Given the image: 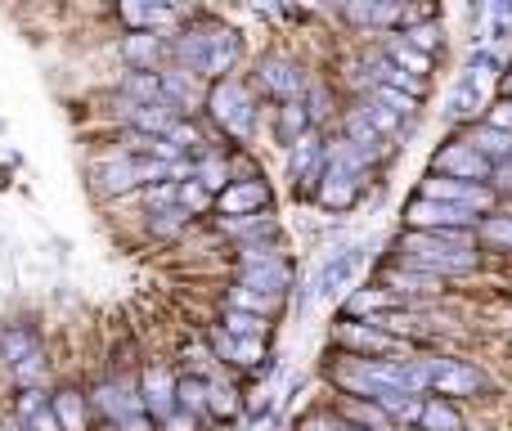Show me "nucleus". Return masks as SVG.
Returning <instances> with one entry per match:
<instances>
[{
	"mask_svg": "<svg viewBox=\"0 0 512 431\" xmlns=\"http://www.w3.org/2000/svg\"><path fill=\"white\" fill-rule=\"evenodd\" d=\"M167 41H171V63L194 72L207 86L225 81V77H239V63L248 59L239 27L225 23L221 14H207V9H189L185 23H180Z\"/></svg>",
	"mask_w": 512,
	"mask_h": 431,
	"instance_id": "nucleus-1",
	"label": "nucleus"
},
{
	"mask_svg": "<svg viewBox=\"0 0 512 431\" xmlns=\"http://www.w3.org/2000/svg\"><path fill=\"white\" fill-rule=\"evenodd\" d=\"M387 261H400V265H414V270H423V274H436V279H445L450 288L486 270V252L477 247L472 229H441V234H414V229H400V234L391 238Z\"/></svg>",
	"mask_w": 512,
	"mask_h": 431,
	"instance_id": "nucleus-2",
	"label": "nucleus"
},
{
	"mask_svg": "<svg viewBox=\"0 0 512 431\" xmlns=\"http://www.w3.org/2000/svg\"><path fill=\"white\" fill-rule=\"evenodd\" d=\"M203 117L212 122L216 135L234 144V149H252L256 131H261V99L248 86V77H225L207 86Z\"/></svg>",
	"mask_w": 512,
	"mask_h": 431,
	"instance_id": "nucleus-3",
	"label": "nucleus"
},
{
	"mask_svg": "<svg viewBox=\"0 0 512 431\" xmlns=\"http://www.w3.org/2000/svg\"><path fill=\"white\" fill-rule=\"evenodd\" d=\"M423 369H427V396L450 400V405L481 400L495 387L486 364L468 360V355H454V351H423Z\"/></svg>",
	"mask_w": 512,
	"mask_h": 431,
	"instance_id": "nucleus-4",
	"label": "nucleus"
},
{
	"mask_svg": "<svg viewBox=\"0 0 512 431\" xmlns=\"http://www.w3.org/2000/svg\"><path fill=\"white\" fill-rule=\"evenodd\" d=\"M310 77H315V72H310V63L301 59L297 50H288V45H265V50L252 59L248 86L256 90V99H270V104H292V99L306 95Z\"/></svg>",
	"mask_w": 512,
	"mask_h": 431,
	"instance_id": "nucleus-5",
	"label": "nucleus"
},
{
	"mask_svg": "<svg viewBox=\"0 0 512 431\" xmlns=\"http://www.w3.org/2000/svg\"><path fill=\"white\" fill-rule=\"evenodd\" d=\"M364 261H369V243H337V247H328V252L319 256L315 274L301 283L297 310H310V306H319V301L346 297V292L355 288V279H360Z\"/></svg>",
	"mask_w": 512,
	"mask_h": 431,
	"instance_id": "nucleus-6",
	"label": "nucleus"
},
{
	"mask_svg": "<svg viewBox=\"0 0 512 431\" xmlns=\"http://www.w3.org/2000/svg\"><path fill=\"white\" fill-rule=\"evenodd\" d=\"M369 283H378V288L387 292L391 301H400V306H441V301L450 297V283L445 279L414 270V265H400V261H382Z\"/></svg>",
	"mask_w": 512,
	"mask_h": 431,
	"instance_id": "nucleus-7",
	"label": "nucleus"
},
{
	"mask_svg": "<svg viewBox=\"0 0 512 431\" xmlns=\"http://www.w3.org/2000/svg\"><path fill=\"white\" fill-rule=\"evenodd\" d=\"M337 355H360V360H391V355H409L405 342H396L391 333H382L369 319H337L328 333Z\"/></svg>",
	"mask_w": 512,
	"mask_h": 431,
	"instance_id": "nucleus-8",
	"label": "nucleus"
},
{
	"mask_svg": "<svg viewBox=\"0 0 512 431\" xmlns=\"http://www.w3.org/2000/svg\"><path fill=\"white\" fill-rule=\"evenodd\" d=\"M230 283L252 292H270V297H292L297 261L292 256H265V261H252V265H230Z\"/></svg>",
	"mask_w": 512,
	"mask_h": 431,
	"instance_id": "nucleus-9",
	"label": "nucleus"
},
{
	"mask_svg": "<svg viewBox=\"0 0 512 431\" xmlns=\"http://www.w3.org/2000/svg\"><path fill=\"white\" fill-rule=\"evenodd\" d=\"M261 212H274V189L265 176L230 180L212 203V220H239V216H261Z\"/></svg>",
	"mask_w": 512,
	"mask_h": 431,
	"instance_id": "nucleus-10",
	"label": "nucleus"
},
{
	"mask_svg": "<svg viewBox=\"0 0 512 431\" xmlns=\"http://www.w3.org/2000/svg\"><path fill=\"white\" fill-rule=\"evenodd\" d=\"M324 131H306L297 144L288 149V180L297 198H315L319 180H324Z\"/></svg>",
	"mask_w": 512,
	"mask_h": 431,
	"instance_id": "nucleus-11",
	"label": "nucleus"
},
{
	"mask_svg": "<svg viewBox=\"0 0 512 431\" xmlns=\"http://www.w3.org/2000/svg\"><path fill=\"white\" fill-rule=\"evenodd\" d=\"M427 176L463 180V185H490V162L477 158V153H472L468 144L459 140V135H450V140H445L441 149L432 153V167H427Z\"/></svg>",
	"mask_w": 512,
	"mask_h": 431,
	"instance_id": "nucleus-12",
	"label": "nucleus"
},
{
	"mask_svg": "<svg viewBox=\"0 0 512 431\" xmlns=\"http://www.w3.org/2000/svg\"><path fill=\"white\" fill-rule=\"evenodd\" d=\"M333 18L351 23L355 36H382V32H400L405 5H396V0H355V5H333Z\"/></svg>",
	"mask_w": 512,
	"mask_h": 431,
	"instance_id": "nucleus-13",
	"label": "nucleus"
},
{
	"mask_svg": "<svg viewBox=\"0 0 512 431\" xmlns=\"http://www.w3.org/2000/svg\"><path fill=\"white\" fill-rule=\"evenodd\" d=\"M117 59L126 72H158L171 63V41L162 32H122L117 36Z\"/></svg>",
	"mask_w": 512,
	"mask_h": 431,
	"instance_id": "nucleus-14",
	"label": "nucleus"
},
{
	"mask_svg": "<svg viewBox=\"0 0 512 431\" xmlns=\"http://www.w3.org/2000/svg\"><path fill=\"white\" fill-rule=\"evenodd\" d=\"M176 382H180V373L171 364H144L140 369V405L153 427L176 414Z\"/></svg>",
	"mask_w": 512,
	"mask_h": 431,
	"instance_id": "nucleus-15",
	"label": "nucleus"
},
{
	"mask_svg": "<svg viewBox=\"0 0 512 431\" xmlns=\"http://www.w3.org/2000/svg\"><path fill=\"white\" fill-rule=\"evenodd\" d=\"M364 194H369V180L324 167V180H319V189H315L310 203H315L319 212H328V216H346V212H355V207L364 203Z\"/></svg>",
	"mask_w": 512,
	"mask_h": 431,
	"instance_id": "nucleus-16",
	"label": "nucleus"
},
{
	"mask_svg": "<svg viewBox=\"0 0 512 431\" xmlns=\"http://www.w3.org/2000/svg\"><path fill=\"white\" fill-rule=\"evenodd\" d=\"M158 90H162V99H167V104L176 108L180 117H203L207 81H198L194 72H185V68H176V63H167V68H158Z\"/></svg>",
	"mask_w": 512,
	"mask_h": 431,
	"instance_id": "nucleus-17",
	"label": "nucleus"
},
{
	"mask_svg": "<svg viewBox=\"0 0 512 431\" xmlns=\"http://www.w3.org/2000/svg\"><path fill=\"white\" fill-rule=\"evenodd\" d=\"M333 131L342 135V140H351L355 149H360L364 158L373 162V167H382V162H391V153H396V149H391V144L382 140V135L373 131V126L360 117V108H355V99H346V104H342V113H337Z\"/></svg>",
	"mask_w": 512,
	"mask_h": 431,
	"instance_id": "nucleus-18",
	"label": "nucleus"
},
{
	"mask_svg": "<svg viewBox=\"0 0 512 431\" xmlns=\"http://www.w3.org/2000/svg\"><path fill=\"white\" fill-rule=\"evenodd\" d=\"M486 108H490V86H477V81H468V77H454V86L445 90V99H441L445 122L459 126V131L472 122H481Z\"/></svg>",
	"mask_w": 512,
	"mask_h": 431,
	"instance_id": "nucleus-19",
	"label": "nucleus"
},
{
	"mask_svg": "<svg viewBox=\"0 0 512 431\" xmlns=\"http://www.w3.org/2000/svg\"><path fill=\"white\" fill-rule=\"evenodd\" d=\"M41 355H50V351H45V337H41V328H36V324L14 319V324L0 328V364H5L9 373H14L18 364L41 360Z\"/></svg>",
	"mask_w": 512,
	"mask_h": 431,
	"instance_id": "nucleus-20",
	"label": "nucleus"
},
{
	"mask_svg": "<svg viewBox=\"0 0 512 431\" xmlns=\"http://www.w3.org/2000/svg\"><path fill=\"white\" fill-rule=\"evenodd\" d=\"M50 414L63 431H90L95 409H90V400H86V387L63 382V387H50Z\"/></svg>",
	"mask_w": 512,
	"mask_h": 431,
	"instance_id": "nucleus-21",
	"label": "nucleus"
},
{
	"mask_svg": "<svg viewBox=\"0 0 512 431\" xmlns=\"http://www.w3.org/2000/svg\"><path fill=\"white\" fill-rule=\"evenodd\" d=\"M265 126H270V140L279 144L283 153H288L306 131H315L301 99H292V104H270V108H265Z\"/></svg>",
	"mask_w": 512,
	"mask_h": 431,
	"instance_id": "nucleus-22",
	"label": "nucleus"
},
{
	"mask_svg": "<svg viewBox=\"0 0 512 431\" xmlns=\"http://www.w3.org/2000/svg\"><path fill=\"white\" fill-rule=\"evenodd\" d=\"M221 310H239V315H256V319H265V324H274V319L288 310V297H270V292H252V288H239V283H225Z\"/></svg>",
	"mask_w": 512,
	"mask_h": 431,
	"instance_id": "nucleus-23",
	"label": "nucleus"
},
{
	"mask_svg": "<svg viewBox=\"0 0 512 431\" xmlns=\"http://www.w3.org/2000/svg\"><path fill=\"white\" fill-rule=\"evenodd\" d=\"M301 104H306V117L315 131H333L337 113H342V99H337V81H328L324 72H315L306 86V95H301Z\"/></svg>",
	"mask_w": 512,
	"mask_h": 431,
	"instance_id": "nucleus-24",
	"label": "nucleus"
},
{
	"mask_svg": "<svg viewBox=\"0 0 512 431\" xmlns=\"http://www.w3.org/2000/svg\"><path fill=\"white\" fill-rule=\"evenodd\" d=\"M454 135H459L477 158H486L490 167L512 162V135L508 131H495V126H486V122H472V126H463V131H454Z\"/></svg>",
	"mask_w": 512,
	"mask_h": 431,
	"instance_id": "nucleus-25",
	"label": "nucleus"
},
{
	"mask_svg": "<svg viewBox=\"0 0 512 431\" xmlns=\"http://www.w3.org/2000/svg\"><path fill=\"white\" fill-rule=\"evenodd\" d=\"M391 306H400V301H391L378 283H355V288L337 301V319H378V315H387Z\"/></svg>",
	"mask_w": 512,
	"mask_h": 431,
	"instance_id": "nucleus-26",
	"label": "nucleus"
},
{
	"mask_svg": "<svg viewBox=\"0 0 512 431\" xmlns=\"http://www.w3.org/2000/svg\"><path fill=\"white\" fill-rule=\"evenodd\" d=\"M189 180H198V185L216 198L234 180L230 176V149H225V144H207L203 153H194V176H189Z\"/></svg>",
	"mask_w": 512,
	"mask_h": 431,
	"instance_id": "nucleus-27",
	"label": "nucleus"
},
{
	"mask_svg": "<svg viewBox=\"0 0 512 431\" xmlns=\"http://www.w3.org/2000/svg\"><path fill=\"white\" fill-rule=\"evenodd\" d=\"M243 418V391L225 373L207 378V423H239Z\"/></svg>",
	"mask_w": 512,
	"mask_h": 431,
	"instance_id": "nucleus-28",
	"label": "nucleus"
},
{
	"mask_svg": "<svg viewBox=\"0 0 512 431\" xmlns=\"http://www.w3.org/2000/svg\"><path fill=\"white\" fill-rule=\"evenodd\" d=\"M270 342L265 337H230V351H225V369H243V373H256L261 378L270 369Z\"/></svg>",
	"mask_w": 512,
	"mask_h": 431,
	"instance_id": "nucleus-29",
	"label": "nucleus"
},
{
	"mask_svg": "<svg viewBox=\"0 0 512 431\" xmlns=\"http://www.w3.org/2000/svg\"><path fill=\"white\" fill-rule=\"evenodd\" d=\"M113 95L117 99H126V104H135V108H149V104H158L162 99V90H158V72H117V81H113Z\"/></svg>",
	"mask_w": 512,
	"mask_h": 431,
	"instance_id": "nucleus-30",
	"label": "nucleus"
},
{
	"mask_svg": "<svg viewBox=\"0 0 512 431\" xmlns=\"http://www.w3.org/2000/svg\"><path fill=\"white\" fill-rule=\"evenodd\" d=\"M472 238H477L481 252H495V256H512V216L508 212H490L477 220V229H472Z\"/></svg>",
	"mask_w": 512,
	"mask_h": 431,
	"instance_id": "nucleus-31",
	"label": "nucleus"
},
{
	"mask_svg": "<svg viewBox=\"0 0 512 431\" xmlns=\"http://www.w3.org/2000/svg\"><path fill=\"white\" fill-rule=\"evenodd\" d=\"M418 431H468V418H463V405H450V400H423V418H418Z\"/></svg>",
	"mask_w": 512,
	"mask_h": 431,
	"instance_id": "nucleus-32",
	"label": "nucleus"
},
{
	"mask_svg": "<svg viewBox=\"0 0 512 431\" xmlns=\"http://www.w3.org/2000/svg\"><path fill=\"white\" fill-rule=\"evenodd\" d=\"M400 41L414 45V50L427 54V59H436V54H445V23H441V18H423V23L405 27V32H400Z\"/></svg>",
	"mask_w": 512,
	"mask_h": 431,
	"instance_id": "nucleus-33",
	"label": "nucleus"
},
{
	"mask_svg": "<svg viewBox=\"0 0 512 431\" xmlns=\"http://www.w3.org/2000/svg\"><path fill=\"white\" fill-rule=\"evenodd\" d=\"M216 324L230 337H265V342H270V333H274V324H265V319H256V315H239V310H221Z\"/></svg>",
	"mask_w": 512,
	"mask_h": 431,
	"instance_id": "nucleus-34",
	"label": "nucleus"
},
{
	"mask_svg": "<svg viewBox=\"0 0 512 431\" xmlns=\"http://www.w3.org/2000/svg\"><path fill=\"white\" fill-rule=\"evenodd\" d=\"M373 99H378L382 108H387V113H396L400 122H418V113H423V104H418V99H409L405 90H391V86H378V90H369Z\"/></svg>",
	"mask_w": 512,
	"mask_h": 431,
	"instance_id": "nucleus-35",
	"label": "nucleus"
},
{
	"mask_svg": "<svg viewBox=\"0 0 512 431\" xmlns=\"http://www.w3.org/2000/svg\"><path fill=\"white\" fill-rule=\"evenodd\" d=\"M292 431H364V427L346 423V418L337 414L333 405H328V409H310V414H301V418H297V427H292Z\"/></svg>",
	"mask_w": 512,
	"mask_h": 431,
	"instance_id": "nucleus-36",
	"label": "nucleus"
},
{
	"mask_svg": "<svg viewBox=\"0 0 512 431\" xmlns=\"http://www.w3.org/2000/svg\"><path fill=\"white\" fill-rule=\"evenodd\" d=\"M481 122L512 135V99H490V108H486V117H481Z\"/></svg>",
	"mask_w": 512,
	"mask_h": 431,
	"instance_id": "nucleus-37",
	"label": "nucleus"
},
{
	"mask_svg": "<svg viewBox=\"0 0 512 431\" xmlns=\"http://www.w3.org/2000/svg\"><path fill=\"white\" fill-rule=\"evenodd\" d=\"M158 431H203V423H198V418H189L185 409H176L171 418H162Z\"/></svg>",
	"mask_w": 512,
	"mask_h": 431,
	"instance_id": "nucleus-38",
	"label": "nucleus"
},
{
	"mask_svg": "<svg viewBox=\"0 0 512 431\" xmlns=\"http://www.w3.org/2000/svg\"><path fill=\"white\" fill-rule=\"evenodd\" d=\"M0 431H27V423H18V418L9 414V418H0Z\"/></svg>",
	"mask_w": 512,
	"mask_h": 431,
	"instance_id": "nucleus-39",
	"label": "nucleus"
},
{
	"mask_svg": "<svg viewBox=\"0 0 512 431\" xmlns=\"http://www.w3.org/2000/svg\"><path fill=\"white\" fill-rule=\"evenodd\" d=\"M373 431H418V427H373Z\"/></svg>",
	"mask_w": 512,
	"mask_h": 431,
	"instance_id": "nucleus-40",
	"label": "nucleus"
},
{
	"mask_svg": "<svg viewBox=\"0 0 512 431\" xmlns=\"http://www.w3.org/2000/svg\"><path fill=\"white\" fill-rule=\"evenodd\" d=\"M499 212H508V216H512V198H508V203H504V207H499Z\"/></svg>",
	"mask_w": 512,
	"mask_h": 431,
	"instance_id": "nucleus-41",
	"label": "nucleus"
}]
</instances>
